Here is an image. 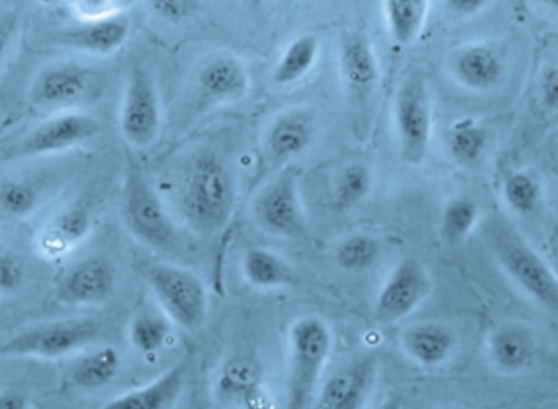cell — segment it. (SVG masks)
Wrapping results in <instances>:
<instances>
[{"mask_svg": "<svg viewBox=\"0 0 558 409\" xmlns=\"http://www.w3.org/2000/svg\"><path fill=\"white\" fill-rule=\"evenodd\" d=\"M235 208V186L226 163L213 150L193 157L183 178L180 209L198 234L225 231Z\"/></svg>", "mask_w": 558, "mask_h": 409, "instance_id": "1", "label": "cell"}, {"mask_svg": "<svg viewBox=\"0 0 558 409\" xmlns=\"http://www.w3.org/2000/svg\"><path fill=\"white\" fill-rule=\"evenodd\" d=\"M333 336L320 317H301L288 335L289 371L286 409H305L311 405L330 358Z\"/></svg>", "mask_w": 558, "mask_h": 409, "instance_id": "2", "label": "cell"}, {"mask_svg": "<svg viewBox=\"0 0 558 409\" xmlns=\"http://www.w3.org/2000/svg\"><path fill=\"white\" fill-rule=\"evenodd\" d=\"M490 247L501 270L534 302L558 313V277L547 261L505 224L492 225Z\"/></svg>", "mask_w": 558, "mask_h": 409, "instance_id": "3", "label": "cell"}, {"mask_svg": "<svg viewBox=\"0 0 558 409\" xmlns=\"http://www.w3.org/2000/svg\"><path fill=\"white\" fill-rule=\"evenodd\" d=\"M123 221L134 238L154 248L169 251L177 245V227L159 193L150 185L141 166L130 160L123 185Z\"/></svg>", "mask_w": 558, "mask_h": 409, "instance_id": "4", "label": "cell"}, {"mask_svg": "<svg viewBox=\"0 0 558 409\" xmlns=\"http://www.w3.org/2000/svg\"><path fill=\"white\" fill-rule=\"evenodd\" d=\"M143 276L170 322L185 330L205 323L208 294L196 274L175 264L150 263L144 267Z\"/></svg>", "mask_w": 558, "mask_h": 409, "instance_id": "5", "label": "cell"}, {"mask_svg": "<svg viewBox=\"0 0 558 409\" xmlns=\"http://www.w3.org/2000/svg\"><path fill=\"white\" fill-rule=\"evenodd\" d=\"M393 124L403 162L423 163L432 144L433 110L422 72H412L400 84L393 101Z\"/></svg>", "mask_w": 558, "mask_h": 409, "instance_id": "6", "label": "cell"}, {"mask_svg": "<svg viewBox=\"0 0 558 409\" xmlns=\"http://www.w3.org/2000/svg\"><path fill=\"white\" fill-rule=\"evenodd\" d=\"M100 333L94 320L43 323L0 343V359H59L92 345Z\"/></svg>", "mask_w": 558, "mask_h": 409, "instance_id": "7", "label": "cell"}, {"mask_svg": "<svg viewBox=\"0 0 558 409\" xmlns=\"http://www.w3.org/2000/svg\"><path fill=\"white\" fill-rule=\"evenodd\" d=\"M101 82L97 72L75 62H56L38 72L29 101L39 110L59 111L97 100Z\"/></svg>", "mask_w": 558, "mask_h": 409, "instance_id": "8", "label": "cell"}, {"mask_svg": "<svg viewBox=\"0 0 558 409\" xmlns=\"http://www.w3.org/2000/svg\"><path fill=\"white\" fill-rule=\"evenodd\" d=\"M162 126L159 90L153 75L133 65L124 85L120 110V129L133 147H149L156 142Z\"/></svg>", "mask_w": 558, "mask_h": 409, "instance_id": "9", "label": "cell"}, {"mask_svg": "<svg viewBox=\"0 0 558 409\" xmlns=\"http://www.w3.org/2000/svg\"><path fill=\"white\" fill-rule=\"evenodd\" d=\"M432 280L415 258H403L387 277L374 303L379 325H392L412 315L428 297Z\"/></svg>", "mask_w": 558, "mask_h": 409, "instance_id": "10", "label": "cell"}, {"mask_svg": "<svg viewBox=\"0 0 558 409\" xmlns=\"http://www.w3.org/2000/svg\"><path fill=\"white\" fill-rule=\"evenodd\" d=\"M254 212L258 224L268 234L286 238H304L307 235L298 178L292 172L281 173L262 189L255 199Z\"/></svg>", "mask_w": 558, "mask_h": 409, "instance_id": "11", "label": "cell"}, {"mask_svg": "<svg viewBox=\"0 0 558 409\" xmlns=\"http://www.w3.org/2000/svg\"><path fill=\"white\" fill-rule=\"evenodd\" d=\"M117 289V270L108 258L101 255L84 258L75 263L56 289V299L65 306H104Z\"/></svg>", "mask_w": 558, "mask_h": 409, "instance_id": "12", "label": "cell"}, {"mask_svg": "<svg viewBox=\"0 0 558 409\" xmlns=\"http://www.w3.org/2000/svg\"><path fill=\"white\" fill-rule=\"evenodd\" d=\"M100 124L90 114L64 113L36 126L16 149L19 157H41L64 152L94 139Z\"/></svg>", "mask_w": 558, "mask_h": 409, "instance_id": "13", "label": "cell"}, {"mask_svg": "<svg viewBox=\"0 0 558 409\" xmlns=\"http://www.w3.org/2000/svg\"><path fill=\"white\" fill-rule=\"evenodd\" d=\"M376 359H354L330 375L318 394L317 409H363L376 382Z\"/></svg>", "mask_w": 558, "mask_h": 409, "instance_id": "14", "label": "cell"}, {"mask_svg": "<svg viewBox=\"0 0 558 409\" xmlns=\"http://www.w3.org/2000/svg\"><path fill=\"white\" fill-rule=\"evenodd\" d=\"M488 359L498 372L518 375L533 368L539 352L536 333L523 322L498 325L487 339Z\"/></svg>", "mask_w": 558, "mask_h": 409, "instance_id": "15", "label": "cell"}, {"mask_svg": "<svg viewBox=\"0 0 558 409\" xmlns=\"http://www.w3.org/2000/svg\"><path fill=\"white\" fill-rule=\"evenodd\" d=\"M338 69L344 88L357 100L373 94L379 82V61L373 42L361 32H348L338 46Z\"/></svg>", "mask_w": 558, "mask_h": 409, "instance_id": "16", "label": "cell"}, {"mask_svg": "<svg viewBox=\"0 0 558 409\" xmlns=\"http://www.w3.org/2000/svg\"><path fill=\"white\" fill-rule=\"evenodd\" d=\"M130 35V18L123 13H117L69 26L56 35V41L87 54L108 55L120 51Z\"/></svg>", "mask_w": 558, "mask_h": 409, "instance_id": "17", "label": "cell"}, {"mask_svg": "<svg viewBox=\"0 0 558 409\" xmlns=\"http://www.w3.org/2000/svg\"><path fill=\"white\" fill-rule=\"evenodd\" d=\"M451 74L468 90L488 91L504 78V58L488 42H468L452 54Z\"/></svg>", "mask_w": 558, "mask_h": 409, "instance_id": "18", "label": "cell"}, {"mask_svg": "<svg viewBox=\"0 0 558 409\" xmlns=\"http://www.w3.org/2000/svg\"><path fill=\"white\" fill-rule=\"evenodd\" d=\"M196 84L203 98L211 103H238L251 91V75L241 59L219 54L203 64Z\"/></svg>", "mask_w": 558, "mask_h": 409, "instance_id": "19", "label": "cell"}, {"mask_svg": "<svg viewBox=\"0 0 558 409\" xmlns=\"http://www.w3.org/2000/svg\"><path fill=\"white\" fill-rule=\"evenodd\" d=\"M92 232V214L82 205L59 212L36 235V251L43 260L58 261L77 248Z\"/></svg>", "mask_w": 558, "mask_h": 409, "instance_id": "20", "label": "cell"}, {"mask_svg": "<svg viewBox=\"0 0 558 409\" xmlns=\"http://www.w3.org/2000/svg\"><path fill=\"white\" fill-rule=\"evenodd\" d=\"M407 358L422 368H439L454 355L458 336L445 323L423 322L410 326L402 335Z\"/></svg>", "mask_w": 558, "mask_h": 409, "instance_id": "21", "label": "cell"}, {"mask_svg": "<svg viewBox=\"0 0 558 409\" xmlns=\"http://www.w3.org/2000/svg\"><path fill=\"white\" fill-rule=\"evenodd\" d=\"M186 365L177 364L143 387L118 395L101 409H172L185 387Z\"/></svg>", "mask_w": 558, "mask_h": 409, "instance_id": "22", "label": "cell"}, {"mask_svg": "<svg viewBox=\"0 0 558 409\" xmlns=\"http://www.w3.org/2000/svg\"><path fill=\"white\" fill-rule=\"evenodd\" d=\"M315 124L305 110H289L279 114L268 127L267 149L275 162H286L301 156L314 139Z\"/></svg>", "mask_w": 558, "mask_h": 409, "instance_id": "23", "label": "cell"}, {"mask_svg": "<svg viewBox=\"0 0 558 409\" xmlns=\"http://www.w3.org/2000/svg\"><path fill=\"white\" fill-rule=\"evenodd\" d=\"M242 274L255 289H282L295 286L298 274L275 251L248 247L242 255Z\"/></svg>", "mask_w": 558, "mask_h": 409, "instance_id": "24", "label": "cell"}, {"mask_svg": "<svg viewBox=\"0 0 558 409\" xmlns=\"http://www.w3.org/2000/svg\"><path fill=\"white\" fill-rule=\"evenodd\" d=\"M318 55H320V41L317 36H298L279 55L271 71V80L278 87L298 84L305 75L311 74L312 69L317 64Z\"/></svg>", "mask_w": 558, "mask_h": 409, "instance_id": "25", "label": "cell"}, {"mask_svg": "<svg viewBox=\"0 0 558 409\" xmlns=\"http://www.w3.org/2000/svg\"><path fill=\"white\" fill-rule=\"evenodd\" d=\"M383 10L392 41L409 46L418 39L425 28L429 0H383Z\"/></svg>", "mask_w": 558, "mask_h": 409, "instance_id": "26", "label": "cell"}, {"mask_svg": "<svg viewBox=\"0 0 558 409\" xmlns=\"http://www.w3.org/2000/svg\"><path fill=\"white\" fill-rule=\"evenodd\" d=\"M446 146L456 163L462 166L475 165L487 150V127L475 117H459L449 126Z\"/></svg>", "mask_w": 558, "mask_h": 409, "instance_id": "27", "label": "cell"}, {"mask_svg": "<svg viewBox=\"0 0 558 409\" xmlns=\"http://www.w3.org/2000/svg\"><path fill=\"white\" fill-rule=\"evenodd\" d=\"M120 371L117 349L105 346L78 359L71 369V381L82 391H98L110 384Z\"/></svg>", "mask_w": 558, "mask_h": 409, "instance_id": "28", "label": "cell"}, {"mask_svg": "<svg viewBox=\"0 0 558 409\" xmlns=\"http://www.w3.org/2000/svg\"><path fill=\"white\" fill-rule=\"evenodd\" d=\"M373 189V172L364 163H350L341 170L333 185V205L338 211L360 206Z\"/></svg>", "mask_w": 558, "mask_h": 409, "instance_id": "29", "label": "cell"}, {"mask_svg": "<svg viewBox=\"0 0 558 409\" xmlns=\"http://www.w3.org/2000/svg\"><path fill=\"white\" fill-rule=\"evenodd\" d=\"M478 206L471 198H454L445 206L441 214V238L445 244L459 245L474 232L478 222Z\"/></svg>", "mask_w": 558, "mask_h": 409, "instance_id": "30", "label": "cell"}, {"mask_svg": "<svg viewBox=\"0 0 558 409\" xmlns=\"http://www.w3.org/2000/svg\"><path fill=\"white\" fill-rule=\"evenodd\" d=\"M219 391L226 397L234 398L238 405L242 401L245 409H267V401L262 398L257 375L247 365L235 362L231 368H226L219 382Z\"/></svg>", "mask_w": 558, "mask_h": 409, "instance_id": "31", "label": "cell"}, {"mask_svg": "<svg viewBox=\"0 0 558 409\" xmlns=\"http://www.w3.org/2000/svg\"><path fill=\"white\" fill-rule=\"evenodd\" d=\"M383 245L371 235H351L335 250V261L348 273H363L379 261Z\"/></svg>", "mask_w": 558, "mask_h": 409, "instance_id": "32", "label": "cell"}, {"mask_svg": "<svg viewBox=\"0 0 558 409\" xmlns=\"http://www.w3.org/2000/svg\"><path fill=\"white\" fill-rule=\"evenodd\" d=\"M170 338L169 320L154 313H141L130 325V343L137 352L153 356L163 349Z\"/></svg>", "mask_w": 558, "mask_h": 409, "instance_id": "33", "label": "cell"}, {"mask_svg": "<svg viewBox=\"0 0 558 409\" xmlns=\"http://www.w3.org/2000/svg\"><path fill=\"white\" fill-rule=\"evenodd\" d=\"M501 195L511 211L520 215L533 214L541 202L539 182L531 173L517 170L504 179Z\"/></svg>", "mask_w": 558, "mask_h": 409, "instance_id": "34", "label": "cell"}, {"mask_svg": "<svg viewBox=\"0 0 558 409\" xmlns=\"http://www.w3.org/2000/svg\"><path fill=\"white\" fill-rule=\"evenodd\" d=\"M39 205V193L28 182L9 179L0 185V209L12 218H28Z\"/></svg>", "mask_w": 558, "mask_h": 409, "instance_id": "35", "label": "cell"}, {"mask_svg": "<svg viewBox=\"0 0 558 409\" xmlns=\"http://www.w3.org/2000/svg\"><path fill=\"white\" fill-rule=\"evenodd\" d=\"M153 12L170 25H182L198 10V0H147Z\"/></svg>", "mask_w": 558, "mask_h": 409, "instance_id": "36", "label": "cell"}, {"mask_svg": "<svg viewBox=\"0 0 558 409\" xmlns=\"http://www.w3.org/2000/svg\"><path fill=\"white\" fill-rule=\"evenodd\" d=\"M23 281L25 270L22 263L12 253L0 248V294H15L23 286Z\"/></svg>", "mask_w": 558, "mask_h": 409, "instance_id": "37", "label": "cell"}, {"mask_svg": "<svg viewBox=\"0 0 558 409\" xmlns=\"http://www.w3.org/2000/svg\"><path fill=\"white\" fill-rule=\"evenodd\" d=\"M539 98L547 111L558 114V65H550L541 77Z\"/></svg>", "mask_w": 558, "mask_h": 409, "instance_id": "38", "label": "cell"}, {"mask_svg": "<svg viewBox=\"0 0 558 409\" xmlns=\"http://www.w3.org/2000/svg\"><path fill=\"white\" fill-rule=\"evenodd\" d=\"M490 0H446V7L458 16H474L481 13Z\"/></svg>", "mask_w": 558, "mask_h": 409, "instance_id": "39", "label": "cell"}, {"mask_svg": "<svg viewBox=\"0 0 558 409\" xmlns=\"http://www.w3.org/2000/svg\"><path fill=\"white\" fill-rule=\"evenodd\" d=\"M0 409H29L26 395L16 391L0 392Z\"/></svg>", "mask_w": 558, "mask_h": 409, "instance_id": "40", "label": "cell"}, {"mask_svg": "<svg viewBox=\"0 0 558 409\" xmlns=\"http://www.w3.org/2000/svg\"><path fill=\"white\" fill-rule=\"evenodd\" d=\"M10 36H12V28L7 23H0V59L5 54L7 48L10 45Z\"/></svg>", "mask_w": 558, "mask_h": 409, "instance_id": "41", "label": "cell"}, {"mask_svg": "<svg viewBox=\"0 0 558 409\" xmlns=\"http://www.w3.org/2000/svg\"><path fill=\"white\" fill-rule=\"evenodd\" d=\"M377 409H402V401L399 398H390L386 404L380 405Z\"/></svg>", "mask_w": 558, "mask_h": 409, "instance_id": "42", "label": "cell"}, {"mask_svg": "<svg viewBox=\"0 0 558 409\" xmlns=\"http://www.w3.org/2000/svg\"><path fill=\"white\" fill-rule=\"evenodd\" d=\"M546 5H549L550 9L557 10L558 12V0H543Z\"/></svg>", "mask_w": 558, "mask_h": 409, "instance_id": "43", "label": "cell"}, {"mask_svg": "<svg viewBox=\"0 0 558 409\" xmlns=\"http://www.w3.org/2000/svg\"><path fill=\"white\" fill-rule=\"evenodd\" d=\"M245 2H247L248 5H252V7H260L262 3L265 2V0H245Z\"/></svg>", "mask_w": 558, "mask_h": 409, "instance_id": "44", "label": "cell"}, {"mask_svg": "<svg viewBox=\"0 0 558 409\" xmlns=\"http://www.w3.org/2000/svg\"><path fill=\"white\" fill-rule=\"evenodd\" d=\"M554 409H558V405H557V407H556V408H554Z\"/></svg>", "mask_w": 558, "mask_h": 409, "instance_id": "45", "label": "cell"}]
</instances>
